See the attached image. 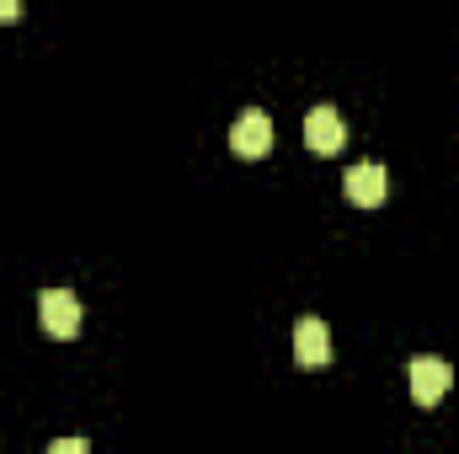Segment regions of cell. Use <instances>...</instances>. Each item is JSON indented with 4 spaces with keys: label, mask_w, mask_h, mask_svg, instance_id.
<instances>
[{
    "label": "cell",
    "mask_w": 459,
    "mask_h": 454,
    "mask_svg": "<svg viewBox=\"0 0 459 454\" xmlns=\"http://www.w3.org/2000/svg\"><path fill=\"white\" fill-rule=\"evenodd\" d=\"M48 454H86V439H65V444L54 439V444H48Z\"/></svg>",
    "instance_id": "obj_7"
},
{
    "label": "cell",
    "mask_w": 459,
    "mask_h": 454,
    "mask_svg": "<svg viewBox=\"0 0 459 454\" xmlns=\"http://www.w3.org/2000/svg\"><path fill=\"white\" fill-rule=\"evenodd\" d=\"M22 16V0H0V22H16Z\"/></svg>",
    "instance_id": "obj_8"
},
{
    "label": "cell",
    "mask_w": 459,
    "mask_h": 454,
    "mask_svg": "<svg viewBox=\"0 0 459 454\" xmlns=\"http://www.w3.org/2000/svg\"><path fill=\"white\" fill-rule=\"evenodd\" d=\"M342 139H347V128L332 108H310V113H305V144H310L316 155H337Z\"/></svg>",
    "instance_id": "obj_6"
},
{
    "label": "cell",
    "mask_w": 459,
    "mask_h": 454,
    "mask_svg": "<svg viewBox=\"0 0 459 454\" xmlns=\"http://www.w3.org/2000/svg\"><path fill=\"white\" fill-rule=\"evenodd\" d=\"M347 188V204H358V209H379L385 204V193H390V177H385V166H352L342 177Z\"/></svg>",
    "instance_id": "obj_5"
},
{
    "label": "cell",
    "mask_w": 459,
    "mask_h": 454,
    "mask_svg": "<svg viewBox=\"0 0 459 454\" xmlns=\"http://www.w3.org/2000/svg\"><path fill=\"white\" fill-rule=\"evenodd\" d=\"M38 316H43V332L59 337V342H70L75 332H81V300H75L70 289H43Z\"/></svg>",
    "instance_id": "obj_1"
},
{
    "label": "cell",
    "mask_w": 459,
    "mask_h": 454,
    "mask_svg": "<svg viewBox=\"0 0 459 454\" xmlns=\"http://www.w3.org/2000/svg\"><path fill=\"white\" fill-rule=\"evenodd\" d=\"M449 385H455V369H449L444 358H411V401H417V406L444 401Z\"/></svg>",
    "instance_id": "obj_3"
},
{
    "label": "cell",
    "mask_w": 459,
    "mask_h": 454,
    "mask_svg": "<svg viewBox=\"0 0 459 454\" xmlns=\"http://www.w3.org/2000/svg\"><path fill=\"white\" fill-rule=\"evenodd\" d=\"M294 358H299V369H326L332 363V332H326V321L305 316L294 327Z\"/></svg>",
    "instance_id": "obj_4"
},
{
    "label": "cell",
    "mask_w": 459,
    "mask_h": 454,
    "mask_svg": "<svg viewBox=\"0 0 459 454\" xmlns=\"http://www.w3.org/2000/svg\"><path fill=\"white\" fill-rule=\"evenodd\" d=\"M230 150L240 155V161H262L267 150H273V118L267 113H240L235 123H230Z\"/></svg>",
    "instance_id": "obj_2"
}]
</instances>
